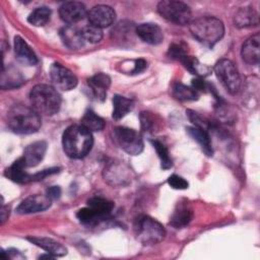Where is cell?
Wrapping results in <instances>:
<instances>
[{
  "label": "cell",
  "instance_id": "obj_1",
  "mask_svg": "<svg viewBox=\"0 0 260 260\" xmlns=\"http://www.w3.org/2000/svg\"><path fill=\"white\" fill-rule=\"evenodd\" d=\"M6 123L11 131L17 134H31L37 132L42 125L40 114L25 105L12 106L6 115Z\"/></svg>",
  "mask_w": 260,
  "mask_h": 260
},
{
  "label": "cell",
  "instance_id": "obj_2",
  "mask_svg": "<svg viewBox=\"0 0 260 260\" xmlns=\"http://www.w3.org/2000/svg\"><path fill=\"white\" fill-rule=\"evenodd\" d=\"M93 138L91 132L82 125H71L63 133L64 152L71 158H82L91 149Z\"/></svg>",
  "mask_w": 260,
  "mask_h": 260
},
{
  "label": "cell",
  "instance_id": "obj_3",
  "mask_svg": "<svg viewBox=\"0 0 260 260\" xmlns=\"http://www.w3.org/2000/svg\"><path fill=\"white\" fill-rule=\"evenodd\" d=\"M192 36L201 44L212 48L224 35L223 22L214 16H201L189 23Z\"/></svg>",
  "mask_w": 260,
  "mask_h": 260
},
{
  "label": "cell",
  "instance_id": "obj_4",
  "mask_svg": "<svg viewBox=\"0 0 260 260\" xmlns=\"http://www.w3.org/2000/svg\"><path fill=\"white\" fill-rule=\"evenodd\" d=\"M31 108L39 114L52 116L60 110L61 95L54 86L48 84H37L29 92Z\"/></svg>",
  "mask_w": 260,
  "mask_h": 260
},
{
  "label": "cell",
  "instance_id": "obj_5",
  "mask_svg": "<svg viewBox=\"0 0 260 260\" xmlns=\"http://www.w3.org/2000/svg\"><path fill=\"white\" fill-rule=\"evenodd\" d=\"M114 203L103 197H91L87 206L77 211L76 216L83 224L95 225L106 220L112 213Z\"/></svg>",
  "mask_w": 260,
  "mask_h": 260
},
{
  "label": "cell",
  "instance_id": "obj_6",
  "mask_svg": "<svg viewBox=\"0 0 260 260\" xmlns=\"http://www.w3.org/2000/svg\"><path fill=\"white\" fill-rule=\"evenodd\" d=\"M134 231L137 240L144 245L158 244L166 236L162 224L148 215H142L136 219Z\"/></svg>",
  "mask_w": 260,
  "mask_h": 260
},
{
  "label": "cell",
  "instance_id": "obj_7",
  "mask_svg": "<svg viewBox=\"0 0 260 260\" xmlns=\"http://www.w3.org/2000/svg\"><path fill=\"white\" fill-rule=\"evenodd\" d=\"M157 12L161 17L175 24L186 25L191 22V9L182 1L162 0L157 4Z\"/></svg>",
  "mask_w": 260,
  "mask_h": 260
},
{
  "label": "cell",
  "instance_id": "obj_8",
  "mask_svg": "<svg viewBox=\"0 0 260 260\" xmlns=\"http://www.w3.org/2000/svg\"><path fill=\"white\" fill-rule=\"evenodd\" d=\"M214 72L224 88L236 94L241 88V77L236 65L229 59H221L214 65Z\"/></svg>",
  "mask_w": 260,
  "mask_h": 260
},
{
  "label": "cell",
  "instance_id": "obj_9",
  "mask_svg": "<svg viewBox=\"0 0 260 260\" xmlns=\"http://www.w3.org/2000/svg\"><path fill=\"white\" fill-rule=\"evenodd\" d=\"M114 136L120 148L128 154L138 155L142 152L144 143L137 131L127 127H117L114 130Z\"/></svg>",
  "mask_w": 260,
  "mask_h": 260
},
{
  "label": "cell",
  "instance_id": "obj_10",
  "mask_svg": "<svg viewBox=\"0 0 260 260\" xmlns=\"http://www.w3.org/2000/svg\"><path fill=\"white\" fill-rule=\"evenodd\" d=\"M50 77L55 86L61 90H70L77 85L75 74L60 63H53L50 67Z\"/></svg>",
  "mask_w": 260,
  "mask_h": 260
},
{
  "label": "cell",
  "instance_id": "obj_11",
  "mask_svg": "<svg viewBox=\"0 0 260 260\" xmlns=\"http://www.w3.org/2000/svg\"><path fill=\"white\" fill-rule=\"evenodd\" d=\"M104 178L112 186H125L131 181V170L121 161H112L105 168Z\"/></svg>",
  "mask_w": 260,
  "mask_h": 260
},
{
  "label": "cell",
  "instance_id": "obj_12",
  "mask_svg": "<svg viewBox=\"0 0 260 260\" xmlns=\"http://www.w3.org/2000/svg\"><path fill=\"white\" fill-rule=\"evenodd\" d=\"M52 199L48 195L35 194L23 199L16 208V212L19 214L37 213L48 209L51 206Z\"/></svg>",
  "mask_w": 260,
  "mask_h": 260
},
{
  "label": "cell",
  "instance_id": "obj_13",
  "mask_svg": "<svg viewBox=\"0 0 260 260\" xmlns=\"http://www.w3.org/2000/svg\"><path fill=\"white\" fill-rule=\"evenodd\" d=\"M87 18L90 24L103 28L110 26L114 22L116 12L111 6L100 4L90 8L87 12Z\"/></svg>",
  "mask_w": 260,
  "mask_h": 260
},
{
  "label": "cell",
  "instance_id": "obj_14",
  "mask_svg": "<svg viewBox=\"0 0 260 260\" xmlns=\"http://www.w3.org/2000/svg\"><path fill=\"white\" fill-rule=\"evenodd\" d=\"M86 14L85 5L78 1L65 2L59 8L61 19L70 25L82 20Z\"/></svg>",
  "mask_w": 260,
  "mask_h": 260
},
{
  "label": "cell",
  "instance_id": "obj_15",
  "mask_svg": "<svg viewBox=\"0 0 260 260\" xmlns=\"http://www.w3.org/2000/svg\"><path fill=\"white\" fill-rule=\"evenodd\" d=\"M136 36L149 45H158L164 40L162 29L152 22L141 23L136 26Z\"/></svg>",
  "mask_w": 260,
  "mask_h": 260
},
{
  "label": "cell",
  "instance_id": "obj_16",
  "mask_svg": "<svg viewBox=\"0 0 260 260\" xmlns=\"http://www.w3.org/2000/svg\"><path fill=\"white\" fill-rule=\"evenodd\" d=\"M14 53L18 62L26 66H35L38 64V57L28 46V44L19 36L14 38Z\"/></svg>",
  "mask_w": 260,
  "mask_h": 260
},
{
  "label": "cell",
  "instance_id": "obj_17",
  "mask_svg": "<svg viewBox=\"0 0 260 260\" xmlns=\"http://www.w3.org/2000/svg\"><path fill=\"white\" fill-rule=\"evenodd\" d=\"M47 151V143L43 140L35 141L28 144L23 151V159L27 168H32L38 166L45 156Z\"/></svg>",
  "mask_w": 260,
  "mask_h": 260
},
{
  "label": "cell",
  "instance_id": "obj_18",
  "mask_svg": "<svg viewBox=\"0 0 260 260\" xmlns=\"http://www.w3.org/2000/svg\"><path fill=\"white\" fill-rule=\"evenodd\" d=\"M87 84L92 92V95L98 101H105L107 91L111 85V78L106 73H96L87 80Z\"/></svg>",
  "mask_w": 260,
  "mask_h": 260
},
{
  "label": "cell",
  "instance_id": "obj_19",
  "mask_svg": "<svg viewBox=\"0 0 260 260\" xmlns=\"http://www.w3.org/2000/svg\"><path fill=\"white\" fill-rule=\"evenodd\" d=\"M134 35H136V26H134L132 22L127 20H123L117 23V25L112 29L111 32L112 40L121 46H125V44H130L131 41H133Z\"/></svg>",
  "mask_w": 260,
  "mask_h": 260
},
{
  "label": "cell",
  "instance_id": "obj_20",
  "mask_svg": "<svg viewBox=\"0 0 260 260\" xmlns=\"http://www.w3.org/2000/svg\"><path fill=\"white\" fill-rule=\"evenodd\" d=\"M260 36L255 34L245 41L242 46L241 55L243 60L250 65H257L259 63V46Z\"/></svg>",
  "mask_w": 260,
  "mask_h": 260
},
{
  "label": "cell",
  "instance_id": "obj_21",
  "mask_svg": "<svg viewBox=\"0 0 260 260\" xmlns=\"http://www.w3.org/2000/svg\"><path fill=\"white\" fill-rule=\"evenodd\" d=\"M26 168L27 167L24 162V159L21 156L5 170V176L11 181L19 184L32 182V175H29L25 172Z\"/></svg>",
  "mask_w": 260,
  "mask_h": 260
},
{
  "label": "cell",
  "instance_id": "obj_22",
  "mask_svg": "<svg viewBox=\"0 0 260 260\" xmlns=\"http://www.w3.org/2000/svg\"><path fill=\"white\" fill-rule=\"evenodd\" d=\"M60 38L63 44L69 49H80L84 44V39L82 37L81 30L73 25H65L60 29Z\"/></svg>",
  "mask_w": 260,
  "mask_h": 260
},
{
  "label": "cell",
  "instance_id": "obj_23",
  "mask_svg": "<svg viewBox=\"0 0 260 260\" xmlns=\"http://www.w3.org/2000/svg\"><path fill=\"white\" fill-rule=\"evenodd\" d=\"M27 240L54 257H61L67 254V249L61 243L53 239L43 237H28Z\"/></svg>",
  "mask_w": 260,
  "mask_h": 260
},
{
  "label": "cell",
  "instance_id": "obj_24",
  "mask_svg": "<svg viewBox=\"0 0 260 260\" xmlns=\"http://www.w3.org/2000/svg\"><path fill=\"white\" fill-rule=\"evenodd\" d=\"M24 78L21 72L14 66L9 65L7 68H2L1 87L3 89L17 88L24 83Z\"/></svg>",
  "mask_w": 260,
  "mask_h": 260
},
{
  "label": "cell",
  "instance_id": "obj_25",
  "mask_svg": "<svg viewBox=\"0 0 260 260\" xmlns=\"http://www.w3.org/2000/svg\"><path fill=\"white\" fill-rule=\"evenodd\" d=\"M234 22L240 28L256 26L259 23L258 12L251 6L241 7L235 14Z\"/></svg>",
  "mask_w": 260,
  "mask_h": 260
},
{
  "label": "cell",
  "instance_id": "obj_26",
  "mask_svg": "<svg viewBox=\"0 0 260 260\" xmlns=\"http://www.w3.org/2000/svg\"><path fill=\"white\" fill-rule=\"evenodd\" d=\"M186 130L188 134L200 145L201 149L206 155L211 156L213 154V148H212L210 136L207 130L200 127H196V126L187 127Z\"/></svg>",
  "mask_w": 260,
  "mask_h": 260
},
{
  "label": "cell",
  "instance_id": "obj_27",
  "mask_svg": "<svg viewBox=\"0 0 260 260\" xmlns=\"http://www.w3.org/2000/svg\"><path fill=\"white\" fill-rule=\"evenodd\" d=\"M134 107V102L131 99L125 98L123 95L116 94L113 98V118L115 120H120L125 117L129 112L132 111Z\"/></svg>",
  "mask_w": 260,
  "mask_h": 260
},
{
  "label": "cell",
  "instance_id": "obj_28",
  "mask_svg": "<svg viewBox=\"0 0 260 260\" xmlns=\"http://www.w3.org/2000/svg\"><path fill=\"white\" fill-rule=\"evenodd\" d=\"M180 62L185 66V68L190 71L192 74L197 75L198 77H205L211 73V68L205 64H202L197 58L193 56L186 55Z\"/></svg>",
  "mask_w": 260,
  "mask_h": 260
},
{
  "label": "cell",
  "instance_id": "obj_29",
  "mask_svg": "<svg viewBox=\"0 0 260 260\" xmlns=\"http://www.w3.org/2000/svg\"><path fill=\"white\" fill-rule=\"evenodd\" d=\"M192 210L186 204L178 205V208L172 215L170 224L177 229L186 226L192 219Z\"/></svg>",
  "mask_w": 260,
  "mask_h": 260
},
{
  "label": "cell",
  "instance_id": "obj_30",
  "mask_svg": "<svg viewBox=\"0 0 260 260\" xmlns=\"http://www.w3.org/2000/svg\"><path fill=\"white\" fill-rule=\"evenodd\" d=\"M84 128H86L87 130L91 131H101L105 128V120L100 117L99 115H96L93 111L91 110H87L82 119H81V124Z\"/></svg>",
  "mask_w": 260,
  "mask_h": 260
},
{
  "label": "cell",
  "instance_id": "obj_31",
  "mask_svg": "<svg viewBox=\"0 0 260 260\" xmlns=\"http://www.w3.org/2000/svg\"><path fill=\"white\" fill-rule=\"evenodd\" d=\"M173 95L182 102L196 101L199 98L198 91H196L192 86H187L183 83L177 82L173 86Z\"/></svg>",
  "mask_w": 260,
  "mask_h": 260
},
{
  "label": "cell",
  "instance_id": "obj_32",
  "mask_svg": "<svg viewBox=\"0 0 260 260\" xmlns=\"http://www.w3.org/2000/svg\"><path fill=\"white\" fill-rule=\"evenodd\" d=\"M51 14H52V11L47 6L37 7L35 10H32L29 13L27 17V21L35 26H43L50 20Z\"/></svg>",
  "mask_w": 260,
  "mask_h": 260
},
{
  "label": "cell",
  "instance_id": "obj_33",
  "mask_svg": "<svg viewBox=\"0 0 260 260\" xmlns=\"http://www.w3.org/2000/svg\"><path fill=\"white\" fill-rule=\"evenodd\" d=\"M150 142H151L153 148L155 149L157 156L160 159L161 169L168 170V169L172 168L173 161H172V158L170 156V152H169V149L167 148V146L162 142H160L159 140H156V139H154V140L152 139V140H150Z\"/></svg>",
  "mask_w": 260,
  "mask_h": 260
},
{
  "label": "cell",
  "instance_id": "obj_34",
  "mask_svg": "<svg viewBox=\"0 0 260 260\" xmlns=\"http://www.w3.org/2000/svg\"><path fill=\"white\" fill-rule=\"evenodd\" d=\"M81 34H82L84 41L89 42L91 44H96V43L101 42V40L103 39L102 28H100L95 25H92V24H88V25L84 26L81 29Z\"/></svg>",
  "mask_w": 260,
  "mask_h": 260
},
{
  "label": "cell",
  "instance_id": "obj_35",
  "mask_svg": "<svg viewBox=\"0 0 260 260\" xmlns=\"http://www.w3.org/2000/svg\"><path fill=\"white\" fill-rule=\"evenodd\" d=\"M168 184L174 188V189H177V190H184V189H187L188 186H189V183L182 177L174 174V175H171L168 179Z\"/></svg>",
  "mask_w": 260,
  "mask_h": 260
},
{
  "label": "cell",
  "instance_id": "obj_36",
  "mask_svg": "<svg viewBox=\"0 0 260 260\" xmlns=\"http://www.w3.org/2000/svg\"><path fill=\"white\" fill-rule=\"evenodd\" d=\"M170 58L172 59H176V60H179L181 61L186 55V50L185 48H183L181 45L179 44H173L170 46L169 48V52H168Z\"/></svg>",
  "mask_w": 260,
  "mask_h": 260
},
{
  "label": "cell",
  "instance_id": "obj_37",
  "mask_svg": "<svg viewBox=\"0 0 260 260\" xmlns=\"http://www.w3.org/2000/svg\"><path fill=\"white\" fill-rule=\"evenodd\" d=\"M140 122L143 131H150L153 128V118L148 112H142L140 114Z\"/></svg>",
  "mask_w": 260,
  "mask_h": 260
},
{
  "label": "cell",
  "instance_id": "obj_38",
  "mask_svg": "<svg viewBox=\"0 0 260 260\" xmlns=\"http://www.w3.org/2000/svg\"><path fill=\"white\" fill-rule=\"evenodd\" d=\"M192 87L196 91H203V90L207 89V84L201 77H197L196 79L192 80Z\"/></svg>",
  "mask_w": 260,
  "mask_h": 260
},
{
  "label": "cell",
  "instance_id": "obj_39",
  "mask_svg": "<svg viewBox=\"0 0 260 260\" xmlns=\"http://www.w3.org/2000/svg\"><path fill=\"white\" fill-rule=\"evenodd\" d=\"M49 198H51L52 200L54 199H58L61 195V189L59 186H51L47 189V193Z\"/></svg>",
  "mask_w": 260,
  "mask_h": 260
},
{
  "label": "cell",
  "instance_id": "obj_40",
  "mask_svg": "<svg viewBox=\"0 0 260 260\" xmlns=\"http://www.w3.org/2000/svg\"><path fill=\"white\" fill-rule=\"evenodd\" d=\"M147 66V63L145 60L143 59H138L135 61L134 63V68L132 70V74H137V73H140L142 72Z\"/></svg>",
  "mask_w": 260,
  "mask_h": 260
},
{
  "label": "cell",
  "instance_id": "obj_41",
  "mask_svg": "<svg viewBox=\"0 0 260 260\" xmlns=\"http://www.w3.org/2000/svg\"><path fill=\"white\" fill-rule=\"evenodd\" d=\"M8 215H9V210H8V208H6L4 205H2V208H1V222H2V223L6 220V218L8 217Z\"/></svg>",
  "mask_w": 260,
  "mask_h": 260
}]
</instances>
